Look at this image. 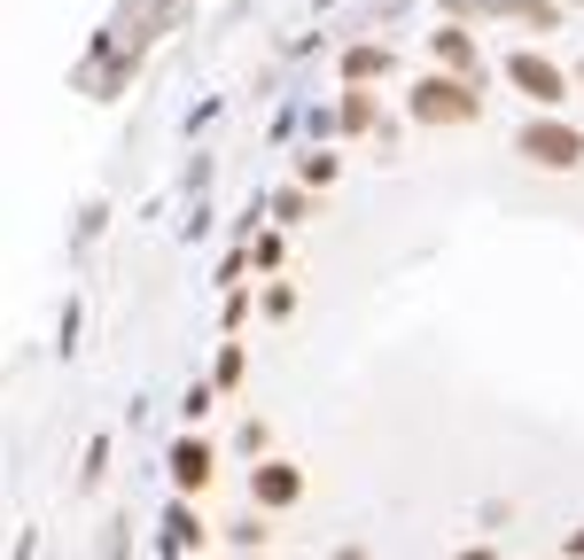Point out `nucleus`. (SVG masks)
Returning <instances> with one entry per match:
<instances>
[{
	"label": "nucleus",
	"mask_w": 584,
	"mask_h": 560,
	"mask_svg": "<svg viewBox=\"0 0 584 560\" xmlns=\"http://www.w3.org/2000/svg\"><path fill=\"white\" fill-rule=\"evenodd\" d=\"M523 148H530L538 164H576V156H584V141H576V133H553V125L523 133Z\"/></svg>",
	"instance_id": "f257e3e1"
},
{
	"label": "nucleus",
	"mask_w": 584,
	"mask_h": 560,
	"mask_svg": "<svg viewBox=\"0 0 584 560\" xmlns=\"http://www.w3.org/2000/svg\"><path fill=\"white\" fill-rule=\"evenodd\" d=\"M258 499H273V506L296 499V475H289V467H266V475H258Z\"/></svg>",
	"instance_id": "f03ea898"
},
{
	"label": "nucleus",
	"mask_w": 584,
	"mask_h": 560,
	"mask_svg": "<svg viewBox=\"0 0 584 560\" xmlns=\"http://www.w3.org/2000/svg\"><path fill=\"white\" fill-rule=\"evenodd\" d=\"M203 475H211V451H203V444L180 451V483H203Z\"/></svg>",
	"instance_id": "7ed1b4c3"
},
{
	"label": "nucleus",
	"mask_w": 584,
	"mask_h": 560,
	"mask_svg": "<svg viewBox=\"0 0 584 560\" xmlns=\"http://www.w3.org/2000/svg\"><path fill=\"white\" fill-rule=\"evenodd\" d=\"M576 552H584V537H576Z\"/></svg>",
	"instance_id": "20e7f679"
}]
</instances>
